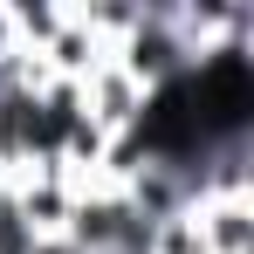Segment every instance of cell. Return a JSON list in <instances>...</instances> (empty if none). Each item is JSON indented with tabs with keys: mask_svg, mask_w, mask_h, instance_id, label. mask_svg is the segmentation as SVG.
Segmentation results:
<instances>
[{
	"mask_svg": "<svg viewBox=\"0 0 254 254\" xmlns=\"http://www.w3.org/2000/svg\"><path fill=\"white\" fill-rule=\"evenodd\" d=\"M206 254H254V199H192Z\"/></svg>",
	"mask_w": 254,
	"mask_h": 254,
	"instance_id": "obj_1",
	"label": "cell"
}]
</instances>
